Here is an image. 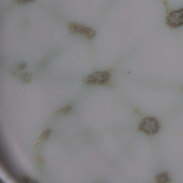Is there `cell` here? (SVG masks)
Segmentation results:
<instances>
[{"label":"cell","mask_w":183,"mask_h":183,"mask_svg":"<svg viewBox=\"0 0 183 183\" xmlns=\"http://www.w3.org/2000/svg\"><path fill=\"white\" fill-rule=\"evenodd\" d=\"M161 128L157 119L152 116L144 117L140 123L138 130L148 135L157 134Z\"/></svg>","instance_id":"1"},{"label":"cell","mask_w":183,"mask_h":183,"mask_svg":"<svg viewBox=\"0 0 183 183\" xmlns=\"http://www.w3.org/2000/svg\"><path fill=\"white\" fill-rule=\"evenodd\" d=\"M111 75L108 71L93 73L85 78L84 81L87 84H98L101 85L110 86L109 83Z\"/></svg>","instance_id":"2"},{"label":"cell","mask_w":183,"mask_h":183,"mask_svg":"<svg viewBox=\"0 0 183 183\" xmlns=\"http://www.w3.org/2000/svg\"><path fill=\"white\" fill-rule=\"evenodd\" d=\"M68 28L70 32L72 35L80 34L85 37L89 40H90L95 36L96 32L93 29L87 27L81 24L71 22L68 24Z\"/></svg>","instance_id":"3"},{"label":"cell","mask_w":183,"mask_h":183,"mask_svg":"<svg viewBox=\"0 0 183 183\" xmlns=\"http://www.w3.org/2000/svg\"><path fill=\"white\" fill-rule=\"evenodd\" d=\"M165 23L172 29L178 28L183 26V8L170 11L165 17Z\"/></svg>","instance_id":"4"},{"label":"cell","mask_w":183,"mask_h":183,"mask_svg":"<svg viewBox=\"0 0 183 183\" xmlns=\"http://www.w3.org/2000/svg\"><path fill=\"white\" fill-rule=\"evenodd\" d=\"M155 181L156 183H167V182L170 181V179L169 177L168 172H163L155 176Z\"/></svg>","instance_id":"5"},{"label":"cell","mask_w":183,"mask_h":183,"mask_svg":"<svg viewBox=\"0 0 183 183\" xmlns=\"http://www.w3.org/2000/svg\"><path fill=\"white\" fill-rule=\"evenodd\" d=\"M51 132V129L46 128L44 131L41 132V134L39 135V139L41 141H46L49 136V134Z\"/></svg>","instance_id":"6"},{"label":"cell","mask_w":183,"mask_h":183,"mask_svg":"<svg viewBox=\"0 0 183 183\" xmlns=\"http://www.w3.org/2000/svg\"><path fill=\"white\" fill-rule=\"evenodd\" d=\"M19 78L23 83H28L30 82L31 81V75L29 73H25L23 75H21Z\"/></svg>","instance_id":"7"},{"label":"cell","mask_w":183,"mask_h":183,"mask_svg":"<svg viewBox=\"0 0 183 183\" xmlns=\"http://www.w3.org/2000/svg\"><path fill=\"white\" fill-rule=\"evenodd\" d=\"M71 109H72V106H70V105H67V106H65V107H62V108H60L59 109H58L55 113V114H57L58 113L65 114L67 113L69 111H70Z\"/></svg>","instance_id":"8"},{"label":"cell","mask_w":183,"mask_h":183,"mask_svg":"<svg viewBox=\"0 0 183 183\" xmlns=\"http://www.w3.org/2000/svg\"><path fill=\"white\" fill-rule=\"evenodd\" d=\"M21 179L22 181L24 183H34V181L31 180L30 178H28L26 175H22L21 176Z\"/></svg>","instance_id":"9"},{"label":"cell","mask_w":183,"mask_h":183,"mask_svg":"<svg viewBox=\"0 0 183 183\" xmlns=\"http://www.w3.org/2000/svg\"><path fill=\"white\" fill-rule=\"evenodd\" d=\"M34 0H13V1L18 4H23L28 2H34Z\"/></svg>","instance_id":"10"},{"label":"cell","mask_w":183,"mask_h":183,"mask_svg":"<svg viewBox=\"0 0 183 183\" xmlns=\"http://www.w3.org/2000/svg\"><path fill=\"white\" fill-rule=\"evenodd\" d=\"M26 66V64L24 63H21L20 64L18 65V66H17V68L18 69V70H23Z\"/></svg>","instance_id":"11"},{"label":"cell","mask_w":183,"mask_h":183,"mask_svg":"<svg viewBox=\"0 0 183 183\" xmlns=\"http://www.w3.org/2000/svg\"><path fill=\"white\" fill-rule=\"evenodd\" d=\"M36 160L37 161L38 163H39L40 165H43V163H44V161L43 160V158H41V157H38L36 159Z\"/></svg>","instance_id":"12"}]
</instances>
